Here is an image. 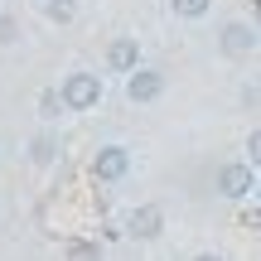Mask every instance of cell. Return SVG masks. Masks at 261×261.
<instances>
[{
    "mask_svg": "<svg viewBox=\"0 0 261 261\" xmlns=\"http://www.w3.org/2000/svg\"><path fill=\"white\" fill-rule=\"evenodd\" d=\"M63 256H68V261H102V247H97V242H83V237H73V242L63 247Z\"/></svg>",
    "mask_w": 261,
    "mask_h": 261,
    "instance_id": "11",
    "label": "cell"
},
{
    "mask_svg": "<svg viewBox=\"0 0 261 261\" xmlns=\"http://www.w3.org/2000/svg\"><path fill=\"white\" fill-rule=\"evenodd\" d=\"M169 10H174V19H184V24H194V19H208V10H213V0H169Z\"/></svg>",
    "mask_w": 261,
    "mask_h": 261,
    "instance_id": "8",
    "label": "cell"
},
{
    "mask_svg": "<svg viewBox=\"0 0 261 261\" xmlns=\"http://www.w3.org/2000/svg\"><path fill=\"white\" fill-rule=\"evenodd\" d=\"M189 261H227L223 252H198V256H189Z\"/></svg>",
    "mask_w": 261,
    "mask_h": 261,
    "instance_id": "15",
    "label": "cell"
},
{
    "mask_svg": "<svg viewBox=\"0 0 261 261\" xmlns=\"http://www.w3.org/2000/svg\"><path fill=\"white\" fill-rule=\"evenodd\" d=\"M44 15L54 24H73L77 19V0H44Z\"/></svg>",
    "mask_w": 261,
    "mask_h": 261,
    "instance_id": "10",
    "label": "cell"
},
{
    "mask_svg": "<svg viewBox=\"0 0 261 261\" xmlns=\"http://www.w3.org/2000/svg\"><path fill=\"white\" fill-rule=\"evenodd\" d=\"M252 19H256V29H261V0H252Z\"/></svg>",
    "mask_w": 261,
    "mask_h": 261,
    "instance_id": "16",
    "label": "cell"
},
{
    "mask_svg": "<svg viewBox=\"0 0 261 261\" xmlns=\"http://www.w3.org/2000/svg\"><path fill=\"white\" fill-rule=\"evenodd\" d=\"M58 92H63L68 112H92V107L107 97V83H102V73H92V68H73V73L58 83Z\"/></svg>",
    "mask_w": 261,
    "mask_h": 261,
    "instance_id": "1",
    "label": "cell"
},
{
    "mask_svg": "<svg viewBox=\"0 0 261 261\" xmlns=\"http://www.w3.org/2000/svg\"><path fill=\"white\" fill-rule=\"evenodd\" d=\"M213 184H218V194H223L227 203H242V198L256 194V169L247 165V160H227V165H218Z\"/></svg>",
    "mask_w": 261,
    "mask_h": 261,
    "instance_id": "2",
    "label": "cell"
},
{
    "mask_svg": "<svg viewBox=\"0 0 261 261\" xmlns=\"http://www.w3.org/2000/svg\"><path fill=\"white\" fill-rule=\"evenodd\" d=\"M68 107H63V92H58V87H48V92H39V116H44V121H54V116H63Z\"/></svg>",
    "mask_w": 261,
    "mask_h": 261,
    "instance_id": "12",
    "label": "cell"
},
{
    "mask_svg": "<svg viewBox=\"0 0 261 261\" xmlns=\"http://www.w3.org/2000/svg\"><path fill=\"white\" fill-rule=\"evenodd\" d=\"M15 39H19V24H15L10 15H0V48H10Z\"/></svg>",
    "mask_w": 261,
    "mask_h": 261,
    "instance_id": "14",
    "label": "cell"
},
{
    "mask_svg": "<svg viewBox=\"0 0 261 261\" xmlns=\"http://www.w3.org/2000/svg\"><path fill=\"white\" fill-rule=\"evenodd\" d=\"M252 198H261V184H256V194H252Z\"/></svg>",
    "mask_w": 261,
    "mask_h": 261,
    "instance_id": "17",
    "label": "cell"
},
{
    "mask_svg": "<svg viewBox=\"0 0 261 261\" xmlns=\"http://www.w3.org/2000/svg\"><path fill=\"white\" fill-rule=\"evenodd\" d=\"M256 44H261V29L252 19H227L218 29V54L223 58H247V54H256Z\"/></svg>",
    "mask_w": 261,
    "mask_h": 261,
    "instance_id": "3",
    "label": "cell"
},
{
    "mask_svg": "<svg viewBox=\"0 0 261 261\" xmlns=\"http://www.w3.org/2000/svg\"><path fill=\"white\" fill-rule=\"evenodd\" d=\"M160 232H165V208L160 203H140L126 218V237H136V242H155Z\"/></svg>",
    "mask_w": 261,
    "mask_h": 261,
    "instance_id": "7",
    "label": "cell"
},
{
    "mask_svg": "<svg viewBox=\"0 0 261 261\" xmlns=\"http://www.w3.org/2000/svg\"><path fill=\"white\" fill-rule=\"evenodd\" d=\"M145 63V54H140V39L136 34H116L112 44H107V73H136V68Z\"/></svg>",
    "mask_w": 261,
    "mask_h": 261,
    "instance_id": "6",
    "label": "cell"
},
{
    "mask_svg": "<svg viewBox=\"0 0 261 261\" xmlns=\"http://www.w3.org/2000/svg\"><path fill=\"white\" fill-rule=\"evenodd\" d=\"M242 160H247L252 169H261V126L252 130V136H247V155H242Z\"/></svg>",
    "mask_w": 261,
    "mask_h": 261,
    "instance_id": "13",
    "label": "cell"
},
{
    "mask_svg": "<svg viewBox=\"0 0 261 261\" xmlns=\"http://www.w3.org/2000/svg\"><path fill=\"white\" fill-rule=\"evenodd\" d=\"M160 97H165V73H160V68L140 63L136 73H126V102L130 107H150V102H160Z\"/></svg>",
    "mask_w": 261,
    "mask_h": 261,
    "instance_id": "4",
    "label": "cell"
},
{
    "mask_svg": "<svg viewBox=\"0 0 261 261\" xmlns=\"http://www.w3.org/2000/svg\"><path fill=\"white\" fill-rule=\"evenodd\" d=\"M54 155H58V140L54 136H34V140H29V160H34V165H54Z\"/></svg>",
    "mask_w": 261,
    "mask_h": 261,
    "instance_id": "9",
    "label": "cell"
},
{
    "mask_svg": "<svg viewBox=\"0 0 261 261\" xmlns=\"http://www.w3.org/2000/svg\"><path fill=\"white\" fill-rule=\"evenodd\" d=\"M92 174L102 179V184H121V179L130 174V150L116 145V140H112V145H102L92 155Z\"/></svg>",
    "mask_w": 261,
    "mask_h": 261,
    "instance_id": "5",
    "label": "cell"
}]
</instances>
